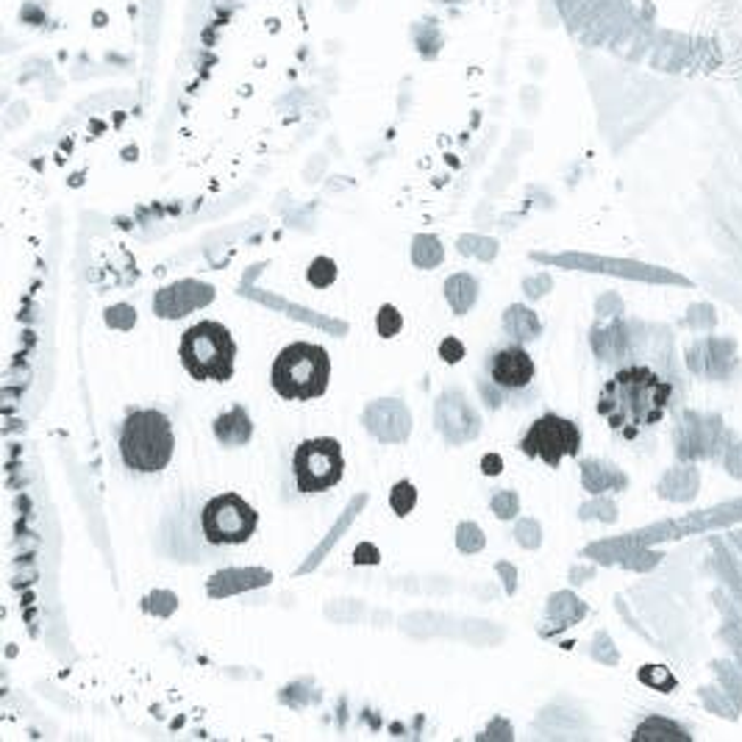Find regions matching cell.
<instances>
[{"instance_id": "17", "label": "cell", "mask_w": 742, "mask_h": 742, "mask_svg": "<svg viewBox=\"0 0 742 742\" xmlns=\"http://www.w3.org/2000/svg\"><path fill=\"white\" fill-rule=\"evenodd\" d=\"M459 548H461V550H468V553L481 550V548H484V534H481V528H478V526H473V523H461V526H459Z\"/></svg>"}, {"instance_id": "13", "label": "cell", "mask_w": 742, "mask_h": 742, "mask_svg": "<svg viewBox=\"0 0 742 742\" xmlns=\"http://www.w3.org/2000/svg\"><path fill=\"white\" fill-rule=\"evenodd\" d=\"M306 278H309V284H312V287H317V289H326V287H331V284L337 281V265H334V259H329V257H317V259L309 265Z\"/></svg>"}, {"instance_id": "4", "label": "cell", "mask_w": 742, "mask_h": 742, "mask_svg": "<svg viewBox=\"0 0 742 742\" xmlns=\"http://www.w3.org/2000/svg\"><path fill=\"white\" fill-rule=\"evenodd\" d=\"M183 370L198 381H228L234 376L237 342L220 322L203 320L187 329L178 345Z\"/></svg>"}, {"instance_id": "9", "label": "cell", "mask_w": 742, "mask_h": 742, "mask_svg": "<svg viewBox=\"0 0 742 742\" xmlns=\"http://www.w3.org/2000/svg\"><path fill=\"white\" fill-rule=\"evenodd\" d=\"M212 298H215L212 287L198 284V281H181V284H173V287L161 289L156 295V300H153V309H156L159 317L175 320V317L190 314L198 306L212 304Z\"/></svg>"}, {"instance_id": "20", "label": "cell", "mask_w": 742, "mask_h": 742, "mask_svg": "<svg viewBox=\"0 0 742 742\" xmlns=\"http://www.w3.org/2000/svg\"><path fill=\"white\" fill-rule=\"evenodd\" d=\"M439 354H443V359L445 362H451V364H456L461 356H465V347H461V342H456V339H445L443 342V347H439Z\"/></svg>"}, {"instance_id": "10", "label": "cell", "mask_w": 742, "mask_h": 742, "mask_svg": "<svg viewBox=\"0 0 742 742\" xmlns=\"http://www.w3.org/2000/svg\"><path fill=\"white\" fill-rule=\"evenodd\" d=\"M364 420H384V423H373L367 426V431L384 439V443H401V439L409 436V412L404 404L398 401H379L367 409Z\"/></svg>"}, {"instance_id": "18", "label": "cell", "mask_w": 742, "mask_h": 742, "mask_svg": "<svg viewBox=\"0 0 742 742\" xmlns=\"http://www.w3.org/2000/svg\"><path fill=\"white\" fill-rule=\"evenodd\" d=\"M518 495H512V493H498L495 498H493V512L501 518V520H509V518H515L518 515Z\"/></svg>"}, {"instance_id": "7", "label": "cell", "mask_w": 742, "mask_h": 742, "mask_svg": "<svg viewBox=\"0 0 742 742\" xmlns=\"http://www.w3.org/2000/svg\"><path fill=\"white\" fill-rule=\"evenodd\" d=\"M520 448L531 459H542L548 468H559L565 456H578L582 451V431L567 417L542 414L526 431Z\"/></svg>"}, {"instance_id": "12", "label": "cell", "mask_w": 742, "mask_h": 742, "mask_svg": "<svg viewBox=\"0 0 742 742\" xmlns=\"http://www.w3.org/2000/svg\"><path fill=\"white\" fill-rule=\"evenodd\" d=\"M476 295H478V287H476V278H470V275H453L445 284V298L456 314H465L476 304Z\"/></svg>"}, {"instance_id": "3", "label": "cell", "mask_w": 742, "mask_h": 742, "mask_svg": "<svg viewBox=\"0 0 742 742\" xmlns=\"http://www.w3.org/2000/svg\"><path fill=\"white\" fill-rule=\"evenodd\" d=\"M175 453V436L167 414L156 409H139L126 417L120 428V456L126 468L136 473H159L170 465Z\"/></svg>"}, {"instance_id": "16", "label": "cell", "mask_w": 742, "mask_h": 742, "mask_svg": "<svg viewBox=\"0 0 742 742\" xmlns=\"http://www.w3.org/2000/svg\"><path fill=\"white\" fill-rule=\"evenodd\" d=\"M443 257V250H439V242L434 237H417L414 240V262L423 265V267H434Z\"/></svg>"}, {"instance_id": "14", "label": "cell", "mask_w": 742, "mask_h": 742, "mask_svg": "<svg viewBox=\"0 0 742 742\" xmlns=\"http://www.w3.org/2000/svg\"><path fill=\"white\" fill-rule=\"evenodd\" d=\"M417 503V490H414V484L412 481H398L395 486H392V493H389V506H392V512L406 518L412 509Z\"/></svg>"}, {"instance_id": "15", "label": "cell", "mask_w": 742, "mask_h": 742, "mask_svg": "<svg viewBox=\"0 0 742 742\" xmlns=\"http://www.w3.org/2000/svg\"><path fill=\"white\" fill-rule=\"evenodd\" d=\"M376 329H379V334L384 337V339H392L395 334H401V329H404V317H401V312L392 306V304H384L381 309H379V317H376Z\"/></svg>"}, {"instance_id": "11", "label": "cell", "mask_w": 742, "mask_h": 742, "mask_svg": "<svg viewBox=\"0 0 742 742\" xmlns=\"http://www.w3.org/2000/svg\"><path fill=\"white\" fill-rule=\"evenodd\" d=\"M215 436L225 448L248 445L253 436V423H250V414L245 412V406H234V409L223 412L215 420Z\"/></svg>"}, {"instance_id": "22", "label": "cell", "mask_w": 742, "mask_h": 742, "mask_svg": "<svg viewBox=\"0 0 742 742\" xmlns=\"http://www.w3.org/2000/svg\"><path fill=\"white\" fill-rule=\"evenodd\" d=\"M481 465H484V473H493L495 476V473H501V456H484Z\"/></svg>"}, {"instance_id": "19", "label": "cell", "mask_w": 742, "mask_h": 742, "mask_svg": "<svg viewBox=\"0 0 742 742\" xmlns=\"http://www.w3.org/2000/svg\"><path fill=\"white\" fill-rule=\"evenodd\" d=\"M134 320H136V314H134L131 306H114V309L106 312V322H109V326H118V329L134 326Z\"/></svg>"}, {"instance_id": "1", "label": "cell", "mask_w": 742, "mask_h": 742, "mask_svg": "<svg viewBox=\"0 0 742 742\" xmlns=\"http://www.w3.org/2000/svg\"><path fill=\"white\" fill-rule=\"evenodd\" d=\"M670 406H673V384L645 364L617 370L598 395V414L625 439H637L642 431L659 426Z\"/></svg>"}, {"instance_id": "6", "label": "cell", "mask_w": 742, "mask_h": 742, "mask_svg": "<svg viewBox=\"0 0 742 742\" xmlns=\"http://www.w3.org/2000/svg\"><path fill=\"white\" fill-rule=\"evenodd\" d=\"M259 515L237 493L212 498L200 512V528L208 545H242L257 531Z\"/></svg>"}, {"instance_id": "21", "label": "cell", "mask_w": 742, "mask_h": 742, "mask_svg": "<svg viewBox=\"0 0 742 742\" xmlns=\"http://www.w3.org/2000/svg\"><path fill=\"white\" fill-rule=\"evenodd\" d=\"M356 562H359V565H376V562H379V550H376L373 545H367V542L359 545V548H356Z\"/></svg>"}, {"instance_id": "2", "label": "cell", "mask_w": 742, "mask_h": 742, "mask_svg": "<svg viewBox=\"0 0 742 742\" xmlns=\"http://www.w3.org/2000/svg\"><path fill=\"white\" fill-rule=\"evenodd\" d=\"M331 379V356L312 342H292L275 356L270 384L287 401H314L326 395Z\"/></svg>"}, {"instance_id": "8", "label": "cell", "mask_w": 742, "mask_h": 742, "mask_svg": "<svg viewBox=\"0 0 742 742\" xmlns=\"http://www.w3.org/2000/svg\"><path fill=\"white\" fill-rule=\"evenodd\" d=\"M534 376H537L534 359L520 345H506L490 359V379L503 389H512V392L526 389L534 381Z\"/></svg>"}, {"instance_id": "5", "label": "cell", "mask_w": 742, "mask_h": 742, "mask_svg": "<svg viewBox=\"0 0 742 742\" xmlns=\"http://www.w3.org/2000/svg\"><path fill=\"white\" fill-rule=\"evenodd\" d=\"M292 473L300 493H329L342 481L345 459L342 445L331 436L306 439L292 453Z\"/></svg>"}]
</instances>
